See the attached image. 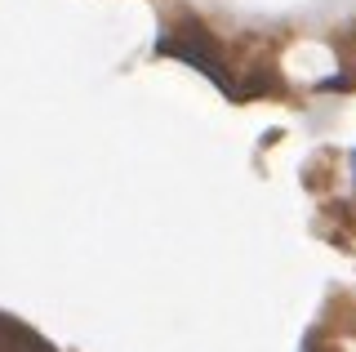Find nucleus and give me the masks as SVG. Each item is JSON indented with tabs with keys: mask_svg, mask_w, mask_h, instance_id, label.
Here are the masks:
<instances>
[]
</instances>
